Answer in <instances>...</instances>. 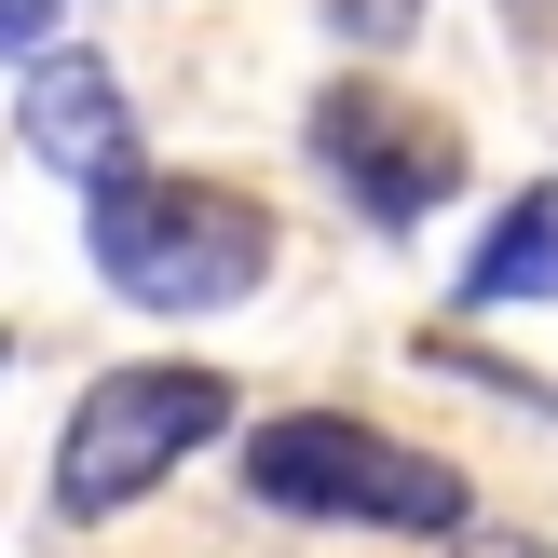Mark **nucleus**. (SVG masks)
Here are the masks:
<instances>
[{
	"label": "nucleus",
	"instance_id": "obj_1",
	"mask_svg": "<svg viewBox=\"0 0 558 558\" xmlns=\"http://www.w3.org/2000/svg\"><path fill=\"white\" fill-rule=\"evenodd\" d=\"M96 272L136 300V314H232V300L272 287V218L245 205L232 178H96Z\"/></svg>",
	"mask_w": 558,
	"mask_h": 558
},
{
	"label": "nucleus",
	"instance_id": "obj_2",
	"mask_svg": "<svg viewBox=\"0 0 558 558\" xmlns=\"http://www.w3.org/2000/svg\"><path fill=\"white\" fill-rule=\"evenodd\" d=\"M245 490L287 505V518H354V532H463L477 518L463 463L409 450V436L354 423V409H272V423H245Z\"/></svg>",
	"mask_w": 558,
	"mask_h": 558
},
{
	"label": "nucleus",
	"instance_id": "obj_3",
	"mask_svg": "<svg viewBox=\"0 0 558 558\" xmlns=\"http://www.w3.org/2000/svg\"><path fill=\"white\" fill-rule=\"evenodd\" d=\"M218 423H232V381L218 368H163V354L109 368L96 396L69 409V436H54V518H123L136 490H163Z\"/></svg>",
	"mask_w": 558,
	"mask_h": 558
},
{
	"label": "nucleus",
	"instance_id": "obj_4",
	"mask_svg": "<svg viewBox=\"0 0 558 558\" xmlns=\"http://www.w3.org/2000/svg\"><path fill=\"white\" fill-rule=\"evenodd\" d=\"M314 150H327V178H341L381 232H409V218H436L463 191V136L423 123V109H396L381 82H327L314 96Z\"/></svg>",
	"mask_w": 558,
	"mask_h": 558
},
{
	"label": "nucleus",
	"instance_id": "obj_5",
	"mask_svg": "<svg viewBox=\"0 0 558 558\" xmlns=\"http://www.w3.org/2000/svg\"><path fill=\"white\" fill-rule=\"evenodd\" d=\"M14 136L54 163V178H123L136 163V109H123V82H109V54H82V41H41L14 69Z\"/></svg>",
	"mask_w": 558,
	"mask_h": 558
},
{
	"label": "nucleus",
	"instance_id": "obj_6",
	"mask_svg": "<svg viewBox=\"0 0 558 558\" xmlns=\"http://www.w3.org/2000/svg\"><path fill=\"white\" fill-rule=\"evenodd\" d=\"M518 300H558V178L505 191V218L463 245V314H518Z\"/></svg>",
	"mask_w": 558,
	"mask_h": 558
},
{
	"label": "nucleus",
	"instance_id": "obj_7",
	"mask_svg": "<svg viewBox=\"0 0 558 558\" xmlns=\"http://www.w3.org/2000/svg\"><path fill=\"white\" fill-rule=\"evenodd\" d=\"M327 14H341V41H409V27H423V0H327Z\"/></svg>",
	"mask_w": 558,
	"mask_h": 558
},
{
	"label": "nucleus",
	"instance_id": "obj_8",
	"mask_svg": "<svg viewBox=\"0 0 558 558\" xmlns=\"http://www.w3.org/2000/svg\"><path fill=\"white\" fill-rule=\"evenodd\" d=\"M54 41V0H0V54H14V69H27V54H41Z\"/></svg>",
	"mask_w": 558,
	"mask_h": 558
},
{
	"label": "nucleus",
	"instance_id": "obj_9",
	"mask_svg": "<svg viewBox=\"0 0 558 558\" xmlns=\"http://www.w3.org/2000/svg\"><path fill=\"white\" fill-rule=\"evenodd\" d=\"M450 558H558V545H545V532H477V518H463Z\"/></svg>",
	"mask_w": 558,
	"mask_h": 558
},
{
	"label": "nucleus",
	"instance_id": "obj_10",
	"mask_svg": "<svg viewBox=\"0 0 558 558\" xmlns=\"http://www.w3.org/2000/svg\"><path fill=\"white\" fill-rule=\"evenodd\" d=\"M518 27H545V0H518Z\"/></svg>",
	"mask_w": 558,
	"mask_h": 558
}]
</instances>
